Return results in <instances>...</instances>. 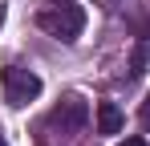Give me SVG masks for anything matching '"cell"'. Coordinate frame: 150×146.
<instances>
[{"label": "cell", "instance_id": "obj_7", "mask_svg": "<svg viewBox=\"0 0 150 146\" xmlns=\"http://www.w3.org/2000/svg\"><path fill=\"white\" fill-rule=\"evenodd\" d=\"M118 146H150V142H146V138H122Z\"/></svg>", "mask_w": 150, "mask_h": 146}, {"label": "cell", "instance_id": "obj_1", "mask_svg": "<svg viewBox=\"0 0 150 146\" xmlns=\"http://www.w3.org/2000/svg\"><path fill=\"white\" fill-rule=\"evenodd\" d=\"M85 126H89V106H85V97L69 94L61 106H53V114L45 118V130H53L57 138L65 134V138H77V134H85Z\"/></svg>", "mask_w": 150, "mask_h": 146}, {"label": "cell", "instance_id": "obj_5", "mask_svg": "<svg viewBox=\"0 0 150 146\" xmlns=\"http://www.w3.org/2000/svg\"><path fill=\"white\" fill-rule=\"evenodd\" d=\"M146 61H150V37H138L134 41V53H130V81H138L146 73Z\"/></svg>", "mask_w": 150, "mask_h": 146}, {"label": "cell", "instance_id": "obj_4", "mask_svg": "<svg viewBox=\"0 0 150 146\" xmlns=\"http://www.w3.org/2000/svg\"><path fill=\"white\" fill-rule=\"evenodd\" d=\"M122 130V110L114 101H101L98 106V134H118Z\"/></svg>", "mask_w": 150, "mask_h": 146}, {"label": "cell", "instance_id": "obj_3", "mask_svg": "<svg viewBox=\"0 0 150 146\" xmlns=\"http://www.w3.org/2000/svg\"><path fill=\"white\" fill-rule=\"evenodd\" d=\"M41 97V77L33 69H21V65H8L4 69V101L8 106H28V101H37Z\"/></svg>", "mask_w": 150, "mask_h": 146}, {"label": "cell", "instance_id": "obj_8", "mask_svg": "<svg viewBox=\"0 0 150 146\" xmlns=\"http://www.w3.org/2000/svg\"><path fill=\"white\" fill-rule=\"evenodd\" d=\"M53 4H69V0H53Z\"/></svg>", "mask_w": 150, "mask_h": 146}, {"label": "cell", "instance_id": "obj_9", "mask_svg": "<svg viewBox=\"0 0 150 146\" xmlns=\"http://www.w3.org/2000/svg\"><path fill=\"white\" fill-rule=\"evenodd\" d=\"M0 146H8V142H4V134H0Z\"/></svg>", "mask_w": 150, "mask_h": 146}, {"label": "cell", "instance_id": "obj_6", "mask_svg": "<svg viewBox=\"0 0 150 146\" xmlns=\"http://www.w3.org/2000/svg\"><path fill=\"white\" fill-rule=\"evenodd\" d=\"M142 126H146V130H150V97H146V101H142Z\"/></svg>", "mask_w": 150, "mask_h": 146}, {"label": "cell", "instance_id": "obj_2", "mask_svg": "<svg viewBox=\"0 0 150 146\" xmlns=\"http://www.w3.org/2000/svg\"><path fill=\"white\" fill-rule=\"evenodd\" d=\"M37 24H41L49 37H57V41H65V45H69V41L81 37V28H85V12L69 0V4H57V8L37 12Z\"/></svg>", "mask_w": 150, "mask_h": 146}]
</instances>
